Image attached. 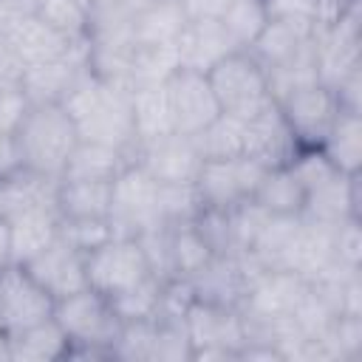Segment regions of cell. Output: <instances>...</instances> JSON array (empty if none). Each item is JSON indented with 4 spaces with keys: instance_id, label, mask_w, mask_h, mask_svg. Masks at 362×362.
I'll list each match as a JSON object with an SVG mask.
<instances>
[{
    "instance_id": "1",
    "label": "cell",
    "mask_w": 362,
    "mask_h": 362,
    "mask_svg": "<svg viewBox=\"0 0 362 362\" xmlns=\"http://www.w3.org/2000/svg\"><path fill=\"white\" fill-rule=\"evenodd\" d=\"M62 107L71 113L79 141H96L116 150H124L133 164V88L110 82L88 71L74 90L62 99Z\"/></svg>"
},
{
    "instance_id": "2",
    "label": "cell",
    "mask_w": 362,
    "mask_h": 362,
    "mask_svg": "<svg viewBox=\"0 0 362 362\" xmlns=\"http://www.w3.org/2000/svg\"><path fill=\"white\" fill-rule=\"evenodd\" d=\"M14 144L20 167L48 178H62L65 164L79 144V133L59 102H31L14 133Z\"/></svg>"
},
{
    "instance_id": "3",
    "label": "cell",
    "mask_w": 362,
    "mask_h": 362,
    "mask_svg": "<svg viewBox=\"0 0 362 362\" xmlns=\"http://www.w3.org/2000/svg\"><path fill=\"white\" fill-rule=\"evenodd\" d=\"M54 320L65 331L71 356L82 359H113V342L122 331V320L110 297L93 291L90 286L54 303Z\"/></svg>"
},
{
    "instance_id": "4",
    "label": "cell",
    "mask_w": 362,
    "mask_h": 362,
    "mask_svg": "<svg viewBox=\"0 0 362 362\" xmlns=\"http://www.w3.org/2000/svg\"><path fill=\"white\" fill-rule=\"evenodd\" d=\"M206 79L212 85L218 105H221V113H229L235 119L246 122L274 102L263 65L243 48L223 57L206 74Z\"/></svg>"
},
{
    "instance_id": "5",
    "label": "cell",
    "mask_w": 362,
    "mask_h": 362,
    "mask_svg": "<svg viewBox=\"0 0 362 362\" xmlns=\"http://www.w3.org/2000/svg\"><path fill=\"white\" fill-rule=\"evenodd\" d=\"M107 223L113 238H139L147 229L167 226L161 221V184L139 164H127L113 178Z\"/></svg>"
},
{
    "instance_id": "6",
    "label": "cell",
    "mask_w": 362,
    "mask_h": 362,
    "mask_svg": "<svg viewBox=\"0 0 362 362\" xmlns=\"http://www.w3.org/2000/svg\"><path fill=\"white\" fill-rule=\"evenodd\" d=\"M184 322L192 345V359H240V351L246 345L240 308L192 300Z\"/></svg>"
},
{
    "instance_id": "7",
    "label": "cell",
    "mask_w": 362,
    "mask_h": 362,
    "mask_svg": "<svg viewBox=\"0 0 362 362\" xmlns=\"http://www.w3.org/2000/svg\"><path fill=\"white\" fill-rule=\"evenodd\" d=\"M88 286L105 297H116L150 277L147 257L136 238H110L85 255Z\"/></svg>"
},
{
    "instance_id": "8",
    "label": "cell",
    "mask_w": 362,
    "mask_h": 362,
    "mask_svg": "<svg viewBox=\"0 0 362 362\" xmlns=\"http://www.w3.org/2000/svg\"><path fill=\"white\" fill-rule=\"evenodd\" d=\"M263 173H266V167L249 156L204 161L198 170V178H195V192L201 198V206L232 209V206L249 201L255 195Z\"/></svg>"
},
{
    "instance_id": "9",
    "label": "cell",
    "mask_w": 362,
    "mask_h": 362,
    "mask_svg": "<svg viewBox=\"0 0 362 362\" xmlns=\"http://www.w3.org/2000/svg\"><path fill=\"white\" fill-rule=\"evenodd\" d=\"M314 28L317 23L274 17L246 51L263 65L266 74L286 68H317Z\"/></svg>"
},
{
    "instance_id": "10",
    "label": "cell",
    "mask_w": 362,
    "mask_h": 362,
    "mask_svg": "<svg viewBox=\"0 0 362 362\" xmlns=\"http://www.w3.org/2000/svg\"><path fill=\"white\" fill-rule=\"evenodd\" d=\"M266 269L246 255H212V260L189 280L192 297L201 303H215L226 308H240L252 283Z\"/></svg>"
},
{
    "instance_id": "11",
    "label": "cell",
    "mask_w": 362,
    "mask_h": 362,
    "mask_svg": "<svg viewBox=\"0 0 362 362\" xmlns=\"http://www.w3.org/2000/svg\"><path fill=\"white\" fill-rule=\"evenodd\" d=\"M317 79L331 90L359 65V0L328 25L314 28Z\"/></svg>"
},
{
    "instance_id": "12",
    "label": "cell",
    "mask_w": 362,
    "mask_h": 362,
    "mask_svg": "<svg viewBox=\"0 0 362 362\" xmlns=\"http://www.w3.org/2000/svg\"><path fill=\"white\" fill-rule=\"evenodd\" d=\"M54 317V297L17 263L0 272V328L14 337Z\"/></svg>"
},
{
    "instance_id": "13",
    "label": "cell",
    "mask_w": 362,
    "mask_h": 362,
    "mask_svg": "<svg viewBox=\"0 0 362 362\" xmlns=\"http://www.w3.org/2000/svg\"><path fill=\"white\" fill-rule=\"evenodd\" d=\"M277 107L286 116V122L303 150L320 147L339 113L337 93L322 82H311V85H303V88L286 93L277 102Z\"/></svg>"
},
{
    "instance_id": "14",
    "label": "cell",
    "mask_w": 362,
    "mask_h": 362,
    "mask_svg": "<svg viewBox=\"0 0 362 362\" xmlns=\"http://www.w3.org/2000/svg\"><path fill=\"white\" fill-rule=\"evenodd\" d=\"M133 164H139L158 184H195L204 164L195 139L170 133L133 147Z\"/></svg>"
},
{
    "instance_id": "15",
    "label": "cell",
    "mask_w": 362,
    "mask_h": 362,
    "mask_svg": "<svg viewBox=\"0 0 362 362\" xmlns=\"http://www.w3.org/2000/svg\"><path fill=\"white\" fill-rule=\"evenodd\" d=\"M167 93H170L175 133H181V136H195L209 122H215L221 116V105L212 93L206 74L178 68L167 79Z\"/></svg>"
},
{
    "instance_id": "16",
    "label": "cell",
    "mask_w": 362,
    "mask_h": 362,
    "mask_svg": "<svg viewBox=\"0 0 362 362\" xmlns=\"http://www.w3.org/2000/svg\"><path fill=\"white\" fill-rule=\"evenodd\" d=\"M300 150L303 147L291 133L286 116L280 113L277 102L243 122V156L260 161L263 167H286L297 158Z\"/></svg>"
},
{
    "instance_id": "17",
    "label": "cell",
    "mask_w": 362,
    "mask_h": 362,
    "mask_svg": "<svg viewBox=\"0 0 362 362\" xmlns=\"http://www.w3.org/2000/svg\"><path fill=\"white\" fill-rule=\"evenodd\" d=\"M23 269L57 300L76 294L88 288V274H85V252L71 246L65 238H54L42 252H37L31 260L23 263Z\"/></svg>"
},
{
    "instance_id": "18",
    "label": "cell",
    "mask_w": 362,
    "mask_h": 362,
    "mask_svg": "<svg viewBox=\"0 0 362 362\" xmlns=\"http://www.w3.org/2000/svg\"><path fill=\"white\" fill-rule=\"evenodd\" d=\"M88 71H90V40H82L57 59L28 65L23 93L28 96V102H59L62 105V99L74 90V85Z\"/></svg>"
},
{
    "instance_id": "19",
    "label": "cell",
    "mask_w": 362,
    "mask_h": 362,
    "mask_svg": "<svg viewBox=\"0 0 362 362\" xmlns=\"http://www.w3.org/2000/svg\"><path fill=\"white\" fill-rule=\"evenodd\" d=\"M240 51L218 17H192L175 40L178 68L209 74L223 57Z\"/></svg>"
},
{
    "instance_id": "20",
    "label": "cell",
    "mask_w": 362,
    "mask_h": 362,
    "mask_svg": "<svg viewBox=\"0 0 362 362\" xmlns=\"http://www.w3.org/2000/svg\"><path fill=\"white\" fill-rule=\"evenodd\" d=\"M308 294V280L288 269H266L249 288L240 314L249 317H291L303 297Z\"/></svg>"
},
{
    "instance_id": "21",
    "label": "cell",
    "mask_w": 362,
    "mask_h": 362,
    "mask_svg": "<svg viewBox=\"0 0 362 362\" xmlns=\"http://www.w3.org/2000/svg\"><path fill=\"white\" fill-rule=\"evenodd\" d=\"M300 218L320 223H339L345 218H359V173H334L325 181L305 189V204Z\"/></svg>"
},
{
    "instance_id": "22",
    "label": "cell",
    "mask_w": 362,
    "mask_h": 362,
    "mask_svg": "<svg viewBox=\"0 0 362 362\" xmlns=\"http://www.w3.org/2000/svg\"><path fill=\"white\" fill-rule=\"evenodd\" d=\"M334 232H337V223H320V221L300 218L294 243L286 257V269L305 280H314L320 272H325L337 260Z\"/></svg>"
},
{
    "instance_id": "23",
    "label": "cell",
    "mask_w": 362,
    "mask_h": 362,
    "mask_svg": "<svg viewBox=\"0 0 362 362\" xmlns=\"http://www.w3.org/2000/svg\"><path fill=\"white\" fill-rule=\"evenodd\" d=\"M57 187L59 178H48L34 170L14 167L11 173L0 175V215L11 221L37 206H57Z\"/></svg>"
},
{
    "instance_id": "24",
    "label": "cell",
    "mask_w": 362,
    "mask_h": 362,
    "mask_svg": "<svg viewBox=\"0 0 362 362\" xmlns=\"http://www.w3.org/2000/svg\"><path fill=\"white\" fill-rule=\"evenodd\" d=\"M11 229V260L23 266L37 252H42L59 235V209L57 206H37L8 221Z\"/></svg>"
},
{
    "instance_id": "25",
    "label": "cell",
    "mask_w": 362,
    "mask_h": 362,
    "mask_svg": "<svg viewBox=\"0 0 362 362\" xmlns=\"http://www.w3.org/2000/svg\"><path fill=\"white\" fill-rule=\"evenodd\" d=\"M133 133H136V144L175 133L167 82L133 88Z\"/></svg>"
},
{
    "instance_id": "26",
    "label": "cell",
    "mask_w": 362,
    "mask_h": 362,
    "mask_svg": "<svg viewBox=\"0 0 362 362\" xmlns=\"http://www.w3.org/2000/svg\"><path fill=\"white\" fill-rule=\"evenodd\" d=\"M68 337L54 317L8 337V359L14 362H54L68 359Z\"/></svg>"
},
{
    "instance_id": "27",
    "label": "cell",
    "mask_w": 362,
    "mask_h": 362,
    "mask_svg": "<svg viewBox=\"0 0 362 362\" xmlns=\"http://www.w3.org/2000/svg\"><path fill=\"white\" fill-rule=\"evenodd\" d=\"M187 11L178 0H161L133 11V42L136 45H175L187 25Z\"/></svg>"
},
{
    "instance_id": "28",
    "label": "cell",
    "mask_w": 362,
    "mask_h": 362,
    "mask_svg": "<svg viewBox=\"0 0 362 362\" xmlns=\"http://www.w3.org/2000/svg\"><path fill=\"white\" fill-rule=\"evenodd\" d=\"M8 42L14 45V51L23 57L25 65H40V62H48V59H57L62 54H68L76 40H68L65 34L54 31L48 23H42L37 14H31L28 20H23L14 34L8 37ZM82 42V40H79Z\"/></svg>"
},
{
    "instance_id": "29",
    "label": "cell",
    "mask_w": 362,
    "mask_h": 362,
    "mask_svg": "<svg viewBox=\"0 0 362 362\" xmlns=\"http://www.w3.org/2000/svg\"><path fill=\"white\" fill-rule=\"evenodd\" d=\"M252 201L260 204L269 215H300L305 204V187L291 170V164L266 167Z\"/></svg>"
},
{
    "instance_id": "30",
    "label": "cell",
    "mask_w": 362,
    "mask_h": 362,
    "mask_svg": "<svg viewBox=\"0 0 362 362\" xmlns=\"http://www.w3.org/2000/svg\"><path fill=\"white\" fill-rule=\"evenodd\" d=\"M113 181H76L59 178L57 209L59 218H107Z\"/></svg>"
},
{
    "instance_id": "31",
    "label": "cell",
    "mask_w": 362,
    "mask_h": 362,
    "mask_svg": "<svg viewBox=\"0 0 362 362\" xmlns=\"http://www.w3.org/2000/svg\"><path fill=\"white\" fill-rule=\"evenodd\" d=\"M320 150L325 153V158L348 173V175H356L359 173V161H362V119H359V110H348V107H339L325 141L320 144Z\"/></svg>"
},
{
    "instance_id": "32",
    "label": "cell",
    "mask_w": 362,
    "mask_h": 362,
    "mask_svg": "<svg viewBox=\"0 0 362 362\" xmlns=\"http://www.w3.org/2000/svg\"><path fill=\"white\" fill-rule=\"evenodd\" d=\"M130 164V156L124 150L96 144V141H79L71 153L62 178L76 181H113L124 167Z\"/></svg>"
},
{
    "instance_id": "33",
    "label": "cell",
    "mask_w": 362,
    "mask_h": 362,
    "mask_svg": "<svg viewBox=\"0 0 362 362\" xmlns=\"http://www.w3.org/2000/svg\"><path fill=\"white\" fill-rule=\"evenodd\" d=\"M212 246L192 221L170 226V280H192L212 260Z\"/></svg>"
},
{
    "instance_id": "34",
    "label": "cell",
    "mask_w": 362,
    "mask_h": 362,
    "mask_svg": "<svg viewBox=\"0 0 362 362\" xmlns=\"http://www.w3.org/2000/svg\"><path fill=\"white\" fill-rule=\"evenodd\" d=\"M297 226H300V215H269V221L263 223L260 235L255 238L249 255L263 269H286V257L294 243Z\"/></svg>"
},
{
    "instance_id": "35",
    "label": "cell",
    "mask_w": 362,
    "mask_h": 362,
    "mask_svg": "<svg viewBox=\"0 0 362 362\" xmlns=\"http://www.w3.org/2000/svg\"><path fill=\"white\" fill-rule=\"evenodd\" d=\"M175 71H178L175 45H133L130 65H127V82H130V88L161 85Z\"/></svg>"
},
{
    "instance_id": "36",
    "label": "cell",
    "mask_w": 362,
    "mask_h": 362,
    "mask_svg": "<svg viewBox=\"0 0 362 362\" xmlns=\"http://www.w3.org/2000/svg\"><path fill=\"white\" fill-rule=\"evenodd\" d=\"M192 139H195V147H198V153H201L204 161L243 156V119H235L229 113H221L215 122H209Z\"/></svg>"
},
{
    "instance_id": "37",
    "label": "cell",
    "mask_w": 362,
    "mask_h": 362,
    "mask_svg": "<svg viewBox=\"0 0 362 362\" xmlns=\"http://www.w3.org/2000/svg\"><path fill=\"white\" fill-rule=\"evenodd\" d=\"M238 48H249L260 31L269 25V6L266 0H229L223 14L218 17Z\"/></svg>"
},
{
    "instance_id": "38",
    "label": "cell",
    "mask_w": 362,
    "mask_h": 362,
    "mask_svg": "<svg viewBox=\"0 0 362 362\" xmlns=\"http://www.w3.org/2000/svg\"><path fill=\"white\" fill-rule=\"evenodd\" d=\"M34 14L68 40H90V8L85 0H37Z\"/></svg>"
},
{
    "instance_id": "39",
    "label": "cell",
    "mask_w": 362,
    "mask_h": 362,
    "mask_svg": "<svg viewBox=\"0 0 362 362\" xmlns=\"http://www.w3.org/2000/svg\"><path fill=\"white\" fill-rule=\"evenodd\" d=\"M161 286H164V280H158V277L150 274L141 283H136L133 288L110 297L119 320L122 322H133V320H150V317H156L158 303H161Z\"/></svg>"
},
{
    "instance_id": "40",
    "label": "cell",
    "mask_w": 362,
    "mask_h": 362,
    "mask_svg": "<svg viewBox=\"0 0 362 362\" xmlns=\"http://www.w3.org/2000/svg\"><path fill=\"white\" fill-rule=\"evenodd\" d=\"M156 351V320H133L122 322V331L113 342V359H127V362H153Z\"/></svg>"
},
{
    "instance_id": "41",
    "label": "cell",
    "mask_w": 362,
    "mask_h": 362,
    "mask_svg": "<svg viewBox=\"0 0 362 362\" xmlns=\"http://www.w3.org/2000/svg\"><path fill=\"white\" fill-rule=\"evenodd\" d=\"M59 238H65L79 252H90L113 238L107 218H59Z\"/></svg>"
},
{
    "instance_id": "42",
    "label": "cell",
    "mask_w": 362,
    "mask_h": 362,
    "mask_svg": "<svg viewBox=\"0 0 362 362\" xmlns=\"http://www.w3.org/2000/svg\"><path fill=\"white\" fill-rule=\"evenodd\" d=\"M334 252L337 260L345 266H359L362 260V235H359V218H345L337 223L334 232Z\"/></svg>"
},
{
    "instance_id": "43",
    "label": "cell",
    "mask_w": 362,
    "mask_h": 362,
    "mask_svg": "<svg viewBox=\"0 0 362 362\" xmlns=\"http://www.w3.org/2000/svg\"><path fill=\"white\" fill-rule=\"evenodd\" d=\"M25 62L14 51L8 40H0V90H23L25 82Z\"/></svg>"
},
{
    "instance_id": "44",
    "label": "cell",
    "mask_w": 362,
    "mask_h": 362,
    "mask_svg": "<svg viewBox=\"0 0 362 362\" xmlns=\"http://www.w3.org/2000/svg\"><path fill=\"white\" fill-rule=\"evenodd\" d=\"M28 96L23 90H0V136H14L25 110H28Z\"/></svg>"
},
{
    "instance_id": "45",
    "label": "cell",
    "mask_w": 362,
    "mask_h": 362,
    "mask_svg": "<svg viewBox=\"0 0 362 362\" xmlns=\"http://www.w3.org/2000/svg\"><path fill=\"white\" fill-rule=\"evenodd\" d=\"M187 11V17H221L229 0H178Z\"/></svg>"
},
{
    "instance_id": "46",
    "label": "cell",
    "mask_w": 362,
    "mask_h": 362,
    "mask_svg": "<svg viewBox=\"0 0 362 362\" xmlns=\"http://www.w3.org/2000/svg\"><path fill=\"white\" fill-rule=\"evenodd\" d=\"M356 0H314L317 6V25H328L334 23L339 14H345Z\"/></svg>"
},
{
    "instance_id": "47",
    "label": "cell",
    "mask_w": 362,
    "mask_h": 362,
    "mask_svg": "<svg viewBox=\"0 0 362 362\" xmlns=\"http://www.w3.org/2000/svg\"><path fill=\"white\" fill-rule=\"evenodd\" d=\"M14 167H20V158H17V144H14V136H0V175L11 173Z\"/></svg>"
},
{
    "instance_id": "48",
    "label": "cell",
    "mask_w": 362,
    "mask_h": 362,
    "mask_svg": "<svg viewBox=\"0 0 362 362\" xmlns=\"http://www.w3.org/2000/svg\"><path fill=\"white\" fill-rule=\"evenodd\" d=\"M11 229H8V221L0 215V272L6 266H11Z\"/></svg>"
},
{
    "instance_id": "49",
    "label": "cell",
    "mask_w": 362,
    "mask_h": 362,
    "mask_svg": "<svg viewBox=\"0 0 362 362\" xmlns=\"http://www.w3.org/2000/svg\"><path fill=\"white\" fill-rule=\"evenodd\" d=\"M133 11H139V8H147V6H153V3H161V0H124Z\"/></svg>"
},
{
    "instance_id": "50",
    "label": "cell",
    "mask_w": 362,
    "mask_h": 362,
    "mask_svg": "<svg viewBox=\"0 0 362 362\" xmlns=\"http://www.w3.org/2000/svg\"><path fill=\"white\" fill-rule=\"evenodd\" d=\"M0 359H8V337L0 328Z\"/></svg>"
},
{
    "instance_id": "51",
    "label": "cell",
    "mask_w": 362,
    "mask_h": 362,
    "mask_svg": "<svg viewBox=\"0 0 362 362\" xmlns=\"http://www.w3.org/2000/svg\"><path fill=\"white\" fill-rule=\"evenodd\" d=\"M85 3H88V8H90V6H96V3H105V0H85Z\"/></svg>"
}]
</instances>
